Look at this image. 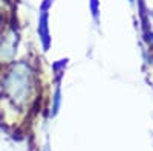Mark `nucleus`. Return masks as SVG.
<instances>
[{"label": "nucleus", "mask_w": 153, "mask_h": 151, "mask_svg": "<svg viewBox=\"0 0 153 151\" xmlns=\"http://www.w3.org/2000/svg\"><path fill=\"white\" fill-rule=\"evenodd\" d=\"M129 2H130V3H133V2H135V0H129Z\"/></svg>", "instance_id": "nucleus-6"}, {"label": "nucleus", "mask_w": 153, "mask_h": 151, "mask_svg": "<svg viewBox=\"0 0 153 151\" xmlns=\"http://www.w3.org/2000/svg\"><path fill=\"white\" fill-rule=\"evenodd\" d=\"M60 102H61V90H60V82L57 84V89L54 92V98H52V116H55L60 108Z\"/></svg>", "instance_id": "nucleus-4"}, {"label": "nucleus", "mask_w": 153, "mask_h": 151, "mask_svg": "<svg viewBox=\"0 0 153 151\" xmlns=\"http://www.w3.org/2000/svg\"><path fill=\"white\" fill-rule=\"evenodd\" d=\"M35 72L31 63L22 60L11 63L2 78V89L6 99L16 107H26L35 92Z\"/></svg>", "instance_id": "nucleus-1"}, {"label": "nucleus", "mask_w": 153, "mask_h": 151, "mask_svg": "<svg viewBox=\"0 0 153 151\" xmlns=\"http://www.w3.org/2000/svg\"><path fill=\"white\" fill-rule=\"evenodd\" d=\"M19 46V32L14 28L6 29L0 37V63L11 64L16 58Z\"/></svg>", "instance_id": "nucleus-2"}, {"label": "nucleus", "mask_w": 153, "mask_h": 151, "mask_svg": "<svg viewBox=\"0 0 153 151\" xmlns=\"http://www.w3.org/2000/svg\"><path fill=\"white\" fill-rule=\"evenodd\" d=\"M45 151H48V150H45Z\"/></svg>", "instance_id": "nucleus-7"}, {"label": "nucleus", "mask_w": 153, "mask_h": 151, "mask_svg": "<svg viewBox=\"0 0 153 151\" xmlns=\"http://www.w3.org/2000/svg\"><path fill=\"white\" fill-rule=\"evenodd\" d=\"M100 2L98 0H91V11H92V17H94V20L98 23V20H100Z\"/></svg>", "instance_id": "nucleus-5"}, {"label": "nucleus", "mask_w": 153, "mask_h": 151, "mask_svg": "<svg viewBox=\"0 0 153 151\" xmlns=\"http://www.w3.org/2000/svg\"><path fill=\"white\" fill-rule=\"evenodd\" d=\"M38 35L43 43V50L48 52L51 46V37H49V26H48V11H42L40 18H38Z\"/></svg>", "instance_id": "nucleus-3"}]
</instances>
